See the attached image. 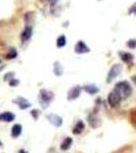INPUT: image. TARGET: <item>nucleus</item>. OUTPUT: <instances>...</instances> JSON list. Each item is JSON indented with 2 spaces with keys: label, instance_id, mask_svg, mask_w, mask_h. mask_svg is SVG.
Wrapping results in <instances>:
<instances>
[{
  "label": "nucleus",
  "instance_id": "obj_20",
  "mask_svg": "<svg viewBox=\"0 0 136 153\" xmlns=\"http://www.w3.org/2000/svg\"><path fill=\"white\" fill-rule=\"evenodd\" d=\"M16 56H18V50H16V48L11 47L8 49V51H7L6 55H5V58L6 59H13V58H16Z\"/></svg>",
  "mask_w": 136,
  "mask_h": 153
},
{
  "label": "nucleus",
  "instance_id": "obj_15",
  "mask_svg": "<svg viewBox=\"0 0 136 153\" xmlns=\"http://www.w3.org/2000/svg\"><path fill=\"white\" fill-rule=\"evenodd\" d=\"M119 56H120V58L122 59V61H124L125 63H128V65L132 63L133 55L131 53L125 52V51H120V52H119Z\"/></svg>",
  "mask_w": 136,
  "mask_h": 153
},
{
  "label": "nucleus",
  "instance_id": "obj_3",
  "mask_svg": "<svg viewBox=\"0 0 136 153\" xmlns=\"http://www.w3.org/2000/svg\"><path fill=\"white\" fill-rule=\"evenodd\" d=\"M123 68L120 63H116V65H112V68H110L107 76V82L108 83H112L114 80L117 79V76L120 75L121 71H122Z\"/></svg>",
  "mask_w": 136,
  "mask_h": 153
},
{
  "label": "nucleus",
  "instance_id": "obj_17",
  "mask_svg": "<svg viewBox=\"0 0 136 153\" xmlns=\"http://www.w3.org/2000/svg\"><path fill=\"white\" fill-rule=\"evenodd\" d=\"M53 74L56 76H61L64 74V66L61 65V63L59 61H55L53 63Z\"/></svg>",
  "mask_w": 136,
  "mask_h": 153
},
{
  "label": "nucleus",
  "instance_id": "obj_19",
  "mask_svg": "<svg viewBox=\"0 0 136 153\" xmlns=\"http://www.w3.org/2000/svg\"><path fill=\"white\" fill-rule=\"evenodd\" d=\"M67 45V37L65 35L58 36V38L56 39V46L58 48H63Z\"/></svg>",
  "mask_w": 136,
  "mask_h": 153
},
{
  "label": "nucleus",
  "instance_id": "obj_11",
  "mask_svg": "<svg viewBox=\"0 0 136 153\" xmlns=\"http://www.w3.org/2000/svg\"><path fill=\"white\" fill-rule=\"evenodd\" d=\"M16 120V114L11 111H4L0 113V122L4 123H12Z\"/></svg>",
  "mask_w": 136,
  "mask_h": 153
},
{
  "label": "nucleus",
  "instance_id": "obj_10",
  "mask_svg": "<svg viewBox=\"0 0 136 153\" xmlns=\"http://www.w3.org/2000/svg\"><path fill=\"white\" fill-rule=\"evenodd\" d=\"M75 52L77 54H85L90 52V48L86 45L83 40H79L75 45Z\"/></svg>",
  "mask_w": 136,
  "mask_h": 153
},
{
  "label": "nucleus",
  "instance_id": "obj_22",
  "mask_svg": "<svg viewBox=\"0 0 136 153\" xmlns=\"http://www.w3.org/2000/svg\"><path fill=\"white\" fill-rule=\"evenodd\" d=\"M126 46L130 49H135L136 48V39H130V40H128L127 43H126Z\"/></svg>",
  "mask_w": 136,
  "mask_h": 153
},
{
  "label": "nucleus",
  "instance_id": "obj_8",
  "mask_svg": "<svg viewBox=\"0 0 136 153\" xmlns=\"http://www.w3.org/2000/svg\"><path fill=\"white\" fill-rule=\"evenodd\" d=\"M32 35H33V27L32 26H25L24 30L21 33V36H19V38H21V42L22 43H26V42H28L30 39H31Z\"/></svg>",
  "mask_w": 136,
  "mask_h": 153
},
{
  "label": "nucleus",
  "instance_id": "obj_27",
  "mask_svg": "<svg viewBox=\"0 0 136 153\" xmlns=\"http://www.w3.org/2000/svg\"><path fill=\"white\" fill-rule=\"evenodd\" d=\"M129 13H134V14H136V4H134V5H133L129 9Z\"/></svg>",
  "mask_w": 136,
  "mask_h": 153
},
{
  "label": "nucleus",
  "instance_id": "obj_6",
  "mask_svg": "<svg viewBox=\"0 0 136 153\" xmlns=\"http://www.w3.org/2000/svg\"><path fill=\"white\" fill-rule=\"evenodd\" d=\"M12 103H14V104L18 105L19 109H22V110L28 109V108H30L32 106L31 102H30L27 98L22 97V96H19V97H16V99L12 100Z\"/></svg>",
  "mask_w": 136,
  "mask_h": 153
},
{
  "label": "nucleus",
  "instance_id": "obj_24",
  "mask_svg": "<svg viewBox=\"0 0 136 153\" xmlns=\"http://www.w3.org/2000/svg\"><path fill=\"white\" fill-rule=\"evenodd\" d=\"M46 2L49 3V5H50V10H51V12H52L53 9L55 8L56 4H58V0H46Z\"/></svg>",
  "mask_w": 136,
  "mask_h": 153
},
{
  "label": "nucleus",
  "instance_id": "obj_31",
  "mask_svg": "<svg viewBox=\"0 0 136 153\" xmlns=\"http://www.w3.org/2000/svg\"><path fill=\"white\" fill-rule=\"evenodd\" d=\"M2 146H3V143H2V141L0 140V147H2Z\"/></svg>",
  "mask_w": 136,
  "mask_h": 153
},
{
  "label": "nucleus",
  "instance_id": "obj_25",
  "mask_svg": "<svg viewBox=\"0 0 136 153\" xmlns=\"http://www.w3.org/2000/svg\"><path fill=\"white\" fill-rule=\"evenodd\" d=\"M130 120H131V123H132V125L136 127V110H132V111H131Z\"/></svg>",
  "mask_w": 136,
  "mask_h": 153
},
{
  "label": "nucleus",
  "instance_id": "obj_26",
  "mask_svg": "<svg viewBox=\"0 0 136 153\" xmlns=\"http://www.w3.org/2000/svg\"><path fill=\"white\" fill-rule=\"evenodd\" d=\"M8 84H9V86H10V87H16V86H19V80L13 78L12 80L9 81Z\"/></svg>",
  "mask_w": 136,
  "mask_h": 153
},
{
  "label": "nucleus",
  "instance_id": "obj_16",
  "mask_svg": "<svg viewBox=\"0 0 136 153\" xmlns=\"http://www.w3.org/2000/svg\"><path fill=\"white\" fill-rule=\"evenodd\" d=\"M22 132H23V127L21 125L19 124L13 125L11 128V137L13 139H16V138H19L22 135Z\"/></svg>",
  "mask_w": 136,
  "mask_h": 153
},
{
  "label": "nucleus",
  "instance_id": "obj_32",
  "mask_svg": "<svg viewBox=\"0 0 136 153\" xmlns=\"http://www.w3.org/2000/svg\"><path fill=\"white\" fill-rule=\"evenodd\" d=\"M2 65V61H1V59H0V65Z\"/></svg>",
  "mask_w": 136,
  "mask_h": 153
},
{
  "label": "nucleus",
  "instance_id": "obj_33",
  "mask_svg": "<svg viewBox=\"0 0 136 153\" xmlns=\"http://www.w3.org/2000/svg\"><path fill=\"white\" fill-rule=\"evenodd\" d=\"M99 1H101V0H99Z\"/></svg>",
  "mask_w": 136,
  "mask_h": 153
},
{
  "label": "nucleus",
  "instance_id": "obj_28",
  "mask_svg": "<svg viewBox=\"0 0 136 153\" xmlns=\"http://www.w3.org/2000/svg\"><path fill=\"white\" fill-rule=\"evenodd\" d=\"M131 79H132L133 83H134V84H135V85H136V75H135V76H132V78H131Z\"/></svg>",
  "mask_w": 136,
  "mask_h": 153
},
{
  "label": "nucleus",
  "instance_id": "obj_2",
  "mask_svg": "<svg viewBox=\"0 0 136 153\" xmlns=\"http://www.w3.org/2000/svg\"><path fill=\"white\" fill-rule=\"evenodd\" d=\"M54 99V93L46 89H41L38 94V101L42 109H46Z\"/></svg>",
  "mask_w": 136,
  "mask_h": 153
},
{
  "label": "nucleus",
  "instance_id": "obj_12",
  "mask_svg": "<svg viewBox=\"0 0 136 153\" xmlns=\"http://www.w3.org/2000/svg\"><path fill=\"white\" fill-rule=\"evenodd\" d=\"M82 90L85 91L86 93H88L89 95H95L99 92V88L94 84H87V85L83 86Z\"/></svg>",
  "mask_w": 136,
  "mask_h": 153
},
{
  "label": "nucleus",
  "instance_id": "obj_30",
  "mask_svg": "<svg viewBox=\"0 0 136 153\" xmlns=\"http://www.w3.org/2000/svg\"><path fill=\"white\" fill-rule=\"evenodd\" d=\"M3 68H4V65H0V71H1L2 70H3Z\"/></svg>",
  "mask_w": 136,
  "mask_h": 153
},
{
  "label": "nucleus",
  "instance_id": "obj_9",
  "mask_svg": "<svg viewBox=\"0 0 136 153\" xmlns=\"http://www.w3.org/2000/svg\"><path fill=\"white\" fill-rule=\"evenodd\" d=\"M47 120L51 125L54 126V127H56V128L61 127V126H63V123H64L63 117H59V115H58V114H54V113H50V114H48Z\"/></svg>",
  "mask_w": 136,
  "mask_h": 153
},
{
  "label": "nucleus",
  "instance_id": "obj_1",
  "mask_svg": "<svg viewBox=\"0 0 136 153\" xmlns=\"http://www.w3.org/2000/svg\"><path fill=\"white\" fill-rule=\"evenodd\" d=\"M114 90H116L119 93L122 100L129 98L133 92L132 86L128 81H120V82H118L114 87Z\"/></svg>",
  "mask_w": 136,
  "mask_h": 153
},
{
  "label": "nucleus",
  "instance_id": "obj_7",
  "mask_svg": "<svg viewBox=\"0 0 136 153\" xmlns=\"http://www.w3.org/2000/svg\"><path fill=\"white\" fill-rule=\"evenodd\" d=\"M87 122L89 126H90L92 129H97L101 126V120L97 117V114L94 112L90 113L87 117Z\"/></svg>",
  "mask_w": 136,
  "mask_h": 153
},
{
  "label": "nucleus",
  "instance_id": "obj_21",
  "mask_svg": "<svg viewBox=\"0 0 136 153\" xmlns=\"http://www.w3.org/2000/svg\"><path fill=\"white\" fill-rule=\"evenodd\" d=\"M30 114H31V117L34 118L35 120H37L39 118V117H40V114H41V112H40V110L39 109H32L31 110V112H30Z\"/></svg>",
  "mask_w": 136,
  "mask_h": 153
},
{
  "label": "nucleus",
  "instance_id": "obj_14",
  "mask_svg": "<svg viewBox=\"0 0 136 153\" xmlns=\"http://www.w3.org/2000/svg\"><path fill=\"white\" fill-rule=\"evenodd\" d=\"M84 129H85V124H84V122L83 120H78L77 123H76V125L74 126V128H73V134L74 135H76V136H78V135H80L81 133L83 132Z\"/></svg>",
  "mask_w": 136,
  "mask_h": 153
},
{
  "label": "nucleus",
  "instance_id": "obj_29",
  "mask_svg": "<svg viewBox=\"0 0 136 153\" xmlns=\"http://www.w3.org/2000/svg\"><path fill=\"white\" fill-rule=\"evenodd\" d=\"M18 153H28V152H27V151H26V150H25V149H19Z\"/></svg>",
  "mask_w": 136,
  "mask_h": 153
},
{
  "label": "nucleus",
  "instance_id": "obj_4",
  "mask_svg": "<svg viewBox=\"0 0 136 153\" xmlns=\"http://www.w3.org/2000/svg\"><path fill=\"white\" fill-rule=\"evenodd\" d=\"M122 101V98L119 95V93L116 90L111 91L110 94L108 95V103L110 104L111 107H117L120 104V102Z\"/></svg>",
  "mask_w": 136,
  "mask_h": 153
},
{
  "label": "nucleus",
  "instance_id": "obj_5",
  "mask_svg": "<svg viewBox=\"0 0 136 153\" xmlns=\"http://www.w3.org/2000/svg\"><path fill=\"white\" fill-rule=\"evenodd\" d=\"M81 91H82V87L79 85H76L74 87H72L70 90L68 91V95H67V99L69 101L76 100L79 98V96L81 94Z\"/></svg>",
  "mask_w": 136,
  "mask_h": 153
},
{
  "label": "nucleus",
  "instance_id": "obj_23",
  "mask_svg": "<svg viewBox=\"0 0 136 153\" xmlns=\"http://www.w3.org/2000/svg\"><path fill=\"white\" fill-rule=\"evenodd\" d=\"M14 78V73L13 71H9V73H6L5 75L3 76V80L5 81V82H9L10 80Z\"/></svg>",
  "mask_w": 136,
  "mask_h": 153
},
{
  "label": "nucleus",
  "instance_id": "obj_13",
  "mask_svg": "<svg viewBox=\"0 0 136 153\" xmlns=\"http://www.w3.org/2000/svg\"><path fill=\"white\" fill-rule=\"evenodd\" d=\"M73 138L71 137H67L65 139L63 140V142H61V146H59V149L61 150V151H68V150H70L71 146L73 145Z\"/></svg>",
  "mask_w": 136,
  "mask_h": 153
},
{
  "label": "nucleus",
  "instance_id": "obj_18",
  "mask_svg": "<svg viewBox=\"0 0 136 153\" xmlns=\"http://www.w3.org/2000/svg\"><path fill=\"white\" fill-rule=\"evenodd\" d=\"M25 19V23H26V26H32V24L34 23V19H35V13L32 11H29L25 14L24 16Z\"/></svg>",
  "mask_w": 136,
  "mask_h": 153
}]
</instances>
